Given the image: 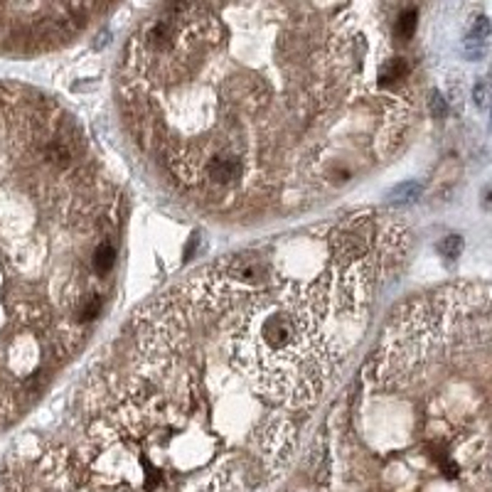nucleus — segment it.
<instances>
[{
  "mask_svg": "<svg viewBox=\"0 0 492 492\" xmlns=\"http://www.w3.org/2000/svg\"><path fill=\"white\" fill-rule=\"evenodd\" d=\"M485 207H492V190L485 192Z\"/></svg>",
  "mask_w": 492,
  "mask_h": 492,
  "instance_id": "9",
  "label": "nucleus"
},
{
  "mask_svg": "<svg viewBox=\"0 0 492 492\" xmlns=\"http://www.w3.org/2000/svg\"><path fill=\"white\" fill-rule=\"evenodd\" d=\"M118 197L79 123L54 101L0 87V431L87 342L111 278Z\"/></svg>",
  "mask_w": 492,
  "mask_h": 492,
  "instance_id": "2",
  "label": "nucleus"
},
{
  "mask_svg": "<svg viewBox=\"0 0 492 492\" xmlns=\"http://www.w3.org/2000/svg\"><path fill=\"white\" fill-rule=\"evenodd\" d=\"M473 99H475V103H478L480 108H483L485 103H488V82H485V79H480V82L475 84Z\"/></svg>",
  "mask_w": 492,
  "mask_h": 492,
  "instance_id": "8",
  "label": "nucleus"
},
{
  "mask_svg": "<svg viewBox=\"0 0 492 492\" xmlns=\"http://www.w3.org/2000/svg\"><path fill=\"white\" fill-rule=\"evenodd\" d=\"M406 77H409V62L404 57H391L377 72V87L381 92H394L396 87L406 82Z\"/></svg>",
  "mask_w": 492,
  "mask_h": 492,
  "instance_id": "3",
  "label": "nucleus"
},
{
  "mask_svg": "<svg viewBox=\"0 0 492 492\" xmlns=\"http://www.w3.org/2000/svg\"><path fill=\"white\" fill-rule=\"evenodd\" d=\"M439 251H441V256H446L448 261H453V258H458L460 251H463V239H460L458 234L446 236V239H441Z\"/></svg>",
  "mask_w": 492,
  "mask_h": 492,
  "instance_id": "6",
  "label": "nucleus"
},
{
  "mask_svg": "<svg viewBox=\"0 0 492 492\" xmlns=\"http://www.w3.org/2000/svg\"><path fill=\"white\" fill-rule=\"evenodd\" d=\"M416 23H419L416 10H404V13L399 15V20H396V25H394V37L399 39V42H409V39L414 37V32H416Z\"/></svg>",
  "mask_w": 492,
  "mask_h": 492,
  "instance_id": "4",
  "label": "nucleus"
},
{
  "mask_svg": "<svg viewBox=\"0 0 492 492\" xmlns=\"http://www.w3.org/2000/svg\"><path fill=\"white\" fill-rule=\"evenodd\" d=\"M391 244L362 212L217 258L128 322L13 475L25 492H261L360 345Z\"/></svg>",
  "mask_w": 492,
  "mask_h": 492,
  "instance_id": "1",
  "label": "nucleus"
},
{
  "mask_svg": "<svg viewBox=\"0 0 492 492\" xmlns=\"http://www.w3.org/2000/svg\"><path fill=\"white\" fill-rule=\"evenodd\" d=\"M386 197H389V202H396V205H409V202H416L421 197V185L419 182H401Z\"/></svg>",
  "mask_w": 492,
  "mask_h": 492,
  "instance_id": "5",
  "label": "nucleus"
},
{
  "mask_svg": "<svg viewBox=\"0 0 492 492\" xmlns=\"http://www.w3.org/2000/svg\"><path fill=\"white\" fill-rule=\"evenodd\" d=\"M429 108H431V116H434V118H446V113H448V103H446V99L441 96L439 92L431 94Z\"/></svg>",
  "mask_w": 492,
  "mask_h": 492,
  "instance_id": "7",
  "label": "nucleus"
}]
</instances>
